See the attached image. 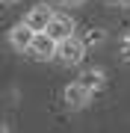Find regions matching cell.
I'll return each mask as SVG.
<instances>
[{
    "mask_svg": "<svg viewBox=\"0 0 130 133\" xmlns=\"http://www.w3.org/2000/svg\"><path fill=\"white\" fill-rule=\"evenodd\" d=\"M83 56H86V38L68 36L56 48V62H62V65H77V62H83Z\"/></svg>",
    "mask_w": 130,
    "mask_h": 133,
    "instance_id": "cell-1",
    "label": "cell"
},
{
    "mask_svg": "<svg viewBox=\"0 0 130 133\" xmlns=\"http://www.w3.org/2000/svg\"><path fill=\"white\" fill-rule=\"evenodd\" d=\"M56 48H59V42L47 33V30H42V33H36V42H33V48H30V53H33V59L47 62V59H56Z\"/></svg>",
    "mask_w": 130,
    "mask_h": 133,
    "instance_id": "cell-2",
    "label": "cell"
},
{
    "mask_svg": "<svg viewBox=\"0 0 130 133\" xmlns=\"http://www.w3.org/2000/svg\"><path fill=\"white\" fill-rule=\"evenodd\" d=\"M36 33H39V30H33L27 21H21V24H15V27L9 30V44H12L15 50H21V53H24V50H30V48H33Z\"/></svg>",
    "mask_w": 130,
    "mask_h": 133,
    "instance_id": "cell-3",
    "label": "cell"
},
{
    "mask_svg": "<svg viewBox=\"0 0 130 133\" xmlns=\"http://www.w3.org/2000/svg\"><path fill=\"white\" fill-rule=\"evenodd\" d=\"M53 15H56V12H53L47 3H39V6H33V9L24 15V21H27L33 30H39V33H42V30H47V24L53 21Z\"/></svg>",
    "mask_w": 130,
    "mask_h": 133,
    "instance_id": "cell-4",
    "label": "cell"
},
{
    "mask_svg": "<svg viewBox=\"0 0 130 133\" xmlns=\"http://www.w3.org/2000/svg\"><path fill=\"white\" fill-rule=\"evenodd\" d=\"M89 98H92V92L83 86L80 80L77 83H71V86H65V92H62V101H65V107H71V109H80V107H86L89 104Z\"/></svg>",
    "mask_w": 130,
    "mask_h": 133,
    "instance_id": "cell-5",
    "label": "cell"
},
{
    "mask_svg": "<svg viewBox=\"0 0 130 133\" xmlns=\"http://www.w3.org/2000/svg\"><path fill=\"white\" fill-rule=\"evenodd\" d=\"M47 33L56 38V42L74 36V21H71V15H53V21L47 24Z\"/></svg>",
    "mask_w": 130,
    "mask_h": 133,
    "instance_id": "cell-6",
    "label": "cell"
},
{
    "mask_svg": "<svg viewBox=\"0 0 130 133\" xmlns=\"http://www.w3.org/2000/svg\"><path fill=\"white\" fill-rule=\"evenodd\" d=\"M80 83L86 86L89 92H95V89H101V86H104V71H98V68H89V71H86V74L80 77Z\"/></svg>",
    "mask_w": 130,
    "mask_h": 133,
    "instance_id": "cell-7",
    "label": "cell"
},
{
    "mask_svg": "<svg viewBox=\"0 0 130 133\" xmlns=\"http://www.w3.org/2000/svg\"><path fill=\"white\" fill-rule=\"evenodd\" d=\"M101 42H104V30L92 27L89 33H86V44H101Z\"/></svg>",
    "mask_w": 130,
    "mask_h": 133,
    "instance_id": "cell-8",
    "label": "cell"
},
{
    "mask_svg": "<svg viewBox=\"0 0 130 133\" xmlns=\"http://www.w3.org/2000/svg\"><path fill=\"white\" fill-rule=\"evenodd\" d=\"M121 56L130 59V36H124V42H121Z\"/></svg>",
    "mask_w": 130,
    "mask_h": 133,
    "instance_id": "cell-9",
    "label": "cell"
},
{
    "mask_svg": "<svg viewBox=\"0 0 130 133\" xmlns=\"http://www.w3.org/2000/svg\"><path fill=\"white\" fill-rule=\"evenodd\" d=\"M118 3H121V6H130V0H118Z\"/></svg>",
    "mask_w": 130,
    "mask_h": 133,
    "instance_id": "cell-10",
    "label": "cell"
},
{
    "mask_svg": "<svg viewBox=\"0 0 130 133\" xmlns=\"http://www.w3.org/2000/svg\"><path fill=\"white\" fill-rule=\"evenodd\" d=\"M0 133H9V127H6V124H3V127H0Z\"/></svg>",
    "mask_w": 130,
    "mask_h": 133,
    "instance_id": "cell-11",
    "label": "cell"
},
{
    "mask_svg": "<svg viewBox=\"0 0 130 133\" xmlns=\"http://www.w3.org/2000/svg\"><path fill=\"white\" fill-rule=\"evenodd\" d=\"M6 3H18V0H6Z\"/></svg>",
    "mask_w": 130,
    "mask_h": 133,
    "instance_id": "cell-12",
    "label": "cell"
}]
</instances>
